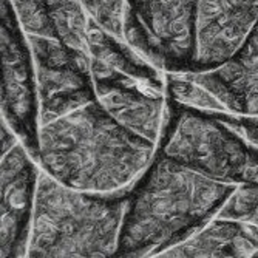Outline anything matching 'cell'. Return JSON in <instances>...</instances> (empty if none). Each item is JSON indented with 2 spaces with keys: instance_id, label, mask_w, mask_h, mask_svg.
<instances>
[{
  "instance_id": "obj_16",
  "label": "cell",
  "mask_w": 258,
  "mask_h": 258,
  "mask_svg": "<svg viewBox=\"0 0 258 258\" xmlns=\"http://www.w3.org/2000/svg\"><path fill=\"white\" fill-rule=\"evenodd\" d=\"M217 217L247 221L258 226V182L237 185Z\"/></svg>"
},
{
  "instance_id": "obj_1",
  "label": "cell",
  "mask_w": 258,
  "mask_h": 258,
  "mask_svg": "<svg viewBox=\"0 0 258 258\" xmlns=\"http://www.w3.org/2000/svg\"><path fill=\"white\" fill-rule=\"evenodd\" d=\"M235 189L156 149L130 187L114 256H159L181 244L220 214Z\"/></svg>"
},
{
  "instance_id": "obj_13",
  "label": "cell",
  "mask_w": 258,
  "mask_h": 258,
  "mask_svg": "<svg viewBox=\"0 0 258 258\" xmlns=\"http://www.w3.org/2000/svg\"><path fill=\"white\" fill-rule=\"evenodd\" d=\"M46 4L54 22L57 37L82 63L90 67V17L84 7L79 4V0H46Z\"/></svg>"
},
{
  "instance_id": "obj_12",
  "label": "cell",
  "mask_w": 258,
  "mask_h": 258,
  "mask_svg": "<svg viewBox=\"0 0 258 258\" xmlns=\"http://www.w3.org/2000/svg\"><path fill=\"white\" fill-rule=\"evenodd\" d=\"M159 256L258 258V226L233 218L215 217L195 235L162 252Z\"/></svg>"
},
{
  "instance_id": "obj_6",
  "label": "cell",
  "mask_w": 258,
  "mask_h": 258,
  "mask_svg": "<svg viewBox=\"0 0 258 258\" xmlns=\"http://www.w3.org/2000/svg\"><path fill=\"white\" fill-rule=\"evenodd\" d=\"M0 46H2V113L19 141L39 162V95L34 59L10 0L0 7Z\"/></svg>"
},
{
  "instance_id": "obj_7",
  "label": "cell",
  "mask_w": 258,
  "mask_h": 258,
  "mask_svg": "<svg viewBox=\"0 0 258 258\" xmlns=\"http://www.w3.org/2000/svg\"><path fill=\"white\" fill-rule=\"evenodd\" d=\"M99 104L124 127L158 146L167 114V73H135L90 59Z\"/></svg>"
},
{
  "instance_id": "obj_11",
  "label": "cell",
  "mask_w": 258,
  "mask_h": 258,
  "mask_svg": "<svg viewBox=\"0 0 258 258\" xmlns=\"http://www.w3.org/2000/svg\"><path fill=\"white\" fill-rule=\"evenodd\" d=\"M184 75L212 93L226 111L258 116V20L237 53L223 65Z\"/></svg>"
},
{
  "instance_id": "obj_14",
  "label": "cell",
  "mask_w": 258,
  "mask_h": 258,
  "mask_svg": "<svg viewBox=\"0 0 258 258\" xmlns=\"http://www.w3.org/2000/svg\"><path fill=\"white\" fill-rule=\"evenodd\" d=\"M10 2L27 36L57 37L46 0H10Z\"/></svg>"
},
{
  "instance_id": "obj_8",
  "label": "cell",
  "mask_w": 258,
  "mask_h": 258,
  "mask_svg": "<svg viewBox=\"0 0 258 258\" xmlns=\"http://www.w3.org/2000/svg\"><path fill=\"white\" fill-rule=\"evenodd\" d=\"M34 59L40 124L96 101L91 68L57 37L27 36Z\"/></svg>"
},
{
  "instance_id": "obj_4",
  "label": "cell",
  "mask_w": 258,
  "mask_h": 258,
  "mask_svg": "<svg viewBox=\"0 0 258 258\" xmlns=\"http://www.w3.org/2000/svg\"><path fill=\"white\" fill-rule=\"evenodd\" d=\"M158 149L212 179L258 182V150L212 110L169 98Z\"/></svg>"
},
{
  "instance_id": "obj_10",
  "label": "cell",
  "mask_w": 258,
  "mask_h": 258,
  "mask_svg": "<svg viewBox=\"0 0 258 258\" xmlns=\"http://www.w3.org/2000/svg\"><path fill=\"white\" fill-rule=\"evenodd\" d=\"M258 20V0H200L194 73L229 60Z\"/></svg>"
},
{
  "instance_id": "obj_2",
  "label": "cell",
  "mask_w": 258,
  "mask_h": 258,
  "mask_svg": "<svg viewBox=\"0 0 258 258\" xmlns=\"http://www.w3.org/2000/svg\"><path fill=\"white\" fill-rule=\"evenodd\" d=\"M39 143L42 170L68 187L95 194L132 187L158 149L119 124L98 99L40 124Z\"/></svg>"
},
{
  "instance_id": "obj_17",
  "label": "cell",
  "mask_w": 258,
  "mask_h": 258,
  "mask_svg": "<svg viewBox=\"0 0 258 258\" xmlns=\"http://www.w3.org/2000/svg\"><path fill=\"white\" fill-rule=\"evenodd\" d=\"M215 114L229 127L238 132L250 146L258 150V116L230 111H215Z\"/></svg>"
},
{
  "instance_id": "obj_3",
  "label": "cell",
  "mask_w": 258,
  "mask_h": 258,
  "mask_svg": "<svg viewBox=\"0 0 258 258\" xmlns=\"http://www.w3.org/2000/svg\"><path fill=\"white\" fill-rule=\"evenodd\" d=\"M128 194L78 190L40 169L27 256H114Z\"/></svg>"
},
{
  "instance_id": "obj_15",
  "label": "cell",
  "mask_w": 258,
  "mask_h": 258,
  "mask_svg": "<svg viewBox=\"0 0 258 258\" xmlns=\"http://www.w3.org/2000/svg\"><path fill=\"white\" fill-rule=\"evenodd\" d=\"M88 17L113 36L124 39L125 0H79Z\"/></svg>"
},
{
  "instance_id": "obj_5",
  "label": "cell",
  "mask_w": 258,
  "mask_h": 258,
  "mask_svg": "<svg viewBox=\"0 0 258 258\" xmlns=\"http://www.w3.org/2000/svg\"><path fill=\"white\" fill-rule=\"evenodd\" d=\"M200 0H125L124 37L166 73H194Z\"/></svg>"
},
{
  "instance_id": "obj_9",
  "label": "cell",
  "mask_w": 258,
  "mask_h": 258,
  "mask_svg": "<svg viewBox=\"0 0 258 258\" xmlns=\"http://www.w3.org/2000/svg\"><path fill=\"white\" fill-rule=\"evenodd\" d=\"M40 167L19 143L2 155V256H27Z\"/></svg>"
}]
</instances>
